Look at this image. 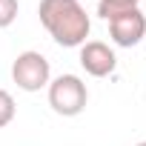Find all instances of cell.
I'll use <instances>...</instances> for the list:
<instances>
[{"mask_svg":"<svg viewBox=\"0 0 146 146\" xmlns=\"http://www.w3.org/2000/svg\"><path fill=\"white\" fill-rule=\"evenodd\" d=\"M12 78L23 92H40L52 78V66L40 52H20L12 63Z\"/></svg>","mask_w":146,"mask_h":146,"instance_id":"3","label":"cell"},{"mask_svg":"<svg viewBox=\"0 0 146 146\" xmlns=\"http://www.w3.org/2000/svg\"><path fill=\"white\" fill-rule=\"evenodd\" d=\"M135 146H146V140H140V143H135Z\"/></svg>","mask_w":146,"mask_h":146,"instance_id":"9","label":"cell"},{"mask_svg":"<svg viewBox=\"0 0 146 146\" xmlns=\"http://www.w3.org/2000/svg\"><path fill=\"white\" fill-rule=\"evenodd\" d=\"M109 35L117 46L123 49H132L137 46L143 37H146V15L140 9H132V12H123L117 17L109 20Z\"/></svg>","mask_w":146,"mask_h":146,"instance_id":"4","label":"cell"},{"mask_svg":"<svg viewBox=\"0 0 146 146\" xmlns=\"http://www.w3.org/2000/svg\"><path fill=\"white\" fill-rule=\"evenodd\" d=\"M80 66L86 69V75H92V78H106V75L115 72L117 57H115V52H112L106 43H100V40H86V43L80 46Z\"/></svg>","mask_w":146,"mask_h":146,"instance_id":"5","label":"cell"},{"mask_svg":"<svg viewBox=\"0 0 146 146\" xmlns=\"http://www.w3.org/2000/svg\"><path fill=\"white\" fill-rule=\"evenodd\" d=\"M37 15H40L43 29L54 37V43L66 49L86 43L92 23H89L86 9L80 6V0H40Z\"/></svg>","mask_w":146,"mask_h":146,"instance_id":"1","label":"cell"},{"mask_svg":"<svg viewBox=\"0 0 146 146\" xmlns=\"http://www.w3.org/2000/svg\"><path fill=\"white\" fill-rule=\"evenodd\" d=\"M137 3H140V0H100V3H98V15L103 20H112V17H117L123 12L137 9Z\"/></svg>","mask_w":146,"mask_h":146,"instance_id":"6","label":"cell"},{"mask_svg":"<svg viewBox=\"0 0 146 146\" xmlns=\"http://www.w3.org/2000/svg\"><path fill=\"white\" fill-rule=\"evenodd\" d=\"M12 120H15V98L6 89H0V129L9 126Z\"/></svg>","mask_w":146,"mask_h":146,"instance_id":"7","label":"cell"},{"mask_svg":"<svg viewBox=\"0 0 146 146\" xmlns=\"http://www.w3.org/2000/svg\"><path fill=\"white\" fill-rule=\"evenodd\" d=\"M17 0H0V29H6V26H12L15 23V17H17Z\"/></svg>","mask_w":146,"mask_h":146,"instance_id":"8","label":"cell"},{"mask_svg":"<svg viewBox=\"0 0 146 146\" xmlns=\"http://www.w3.org/2000/svg\"><path fill=\"white\" fill-rule=\"evenodd\" d=\"M89 103V89L78 75H60L49 83V106L63 115V117H75L86 109Z\"/></svg>","mask_w":146,"mask_h":146,"instance_id":"2","label":"cell"}]
</instances>
